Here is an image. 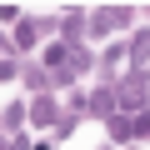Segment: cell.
I'll use <instances>...</instances> for the list:
<instances>
[{
    "label": "cell",
    "mask_w": 150,
    "mask_h": 150,
    "mask_svg": "<svg viewBox=\"0 0 150 150\" xmlns=\"http://www.w3.org/2000/svg\"><path fill=\"white\" fill-rule=\"evenodd\" d=\"M115 20H125V10H100V15H95V25H90V30H95V35H105V30H110V25H115Z\"/></svg>",
    "instance_id": "7a4b0ae2"
},
{
    "label": "cell",
    "mask_w": 150,
    "mask_h": 150,
    "mask_svg": "<svg viewBox=\"0 0 150 150\" xmlns=\"http://www.w3.org/2000/svg\"><path fill=\"white\" fill-rule=\"evenodd\" d=\"M115 100H120V105H125V110H140V105H145V80H140V75H135V80H125V85H120V95H115Z\"/></svg>",
    "instance_id": "6da1fadb"
},
{
    "label": "cell",
    "mask_w": 150,
    "mask_h": 150,
    "mask_svg": "<svg viewBox=\"0 0 150 150\" xmlns=\"http://www.w3.org/2000/svg\"><path fill=\"white\" fill-rule=\"evenodd\" d=\"M30 115H35V120H55V105H50V100H35V110H30Z\"/></svg>",
    "instance_id": "277c9868"
},
{
    "label": "cell",
    "mask_w": 150,
    "mask_h": 150,
    "mask_svg": "<svg viewBox=\"0 0 150 150\" xmlns=\"http://www.w3.org/2000/svg\"><path fill=\"white\" fill-rule=\"evenodd\" d=\"M115 105H120V100H115V90H100V95H95V110H100V115H110Z\"/></svg>",
    "instance_id": "3957f363"
}]
</instances>
